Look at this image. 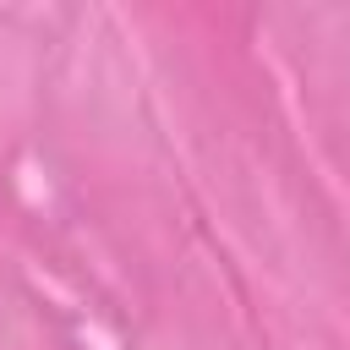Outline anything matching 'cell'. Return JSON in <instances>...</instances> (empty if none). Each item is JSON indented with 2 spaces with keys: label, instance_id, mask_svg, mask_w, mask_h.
<instances>
[]
</instances>
